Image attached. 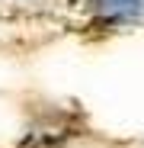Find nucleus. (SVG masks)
<instances>
[{"instance_id":"f257e3e1","label":"nucleus","mask_w":144,"mask_h":148,"mask_svg":"<svg viewBox=\"0 0 144 148\" xmlns=\"http://www.w3.org/2000/svg\"><path fill=\"white\" fill-rule=\"evenodd\" d=\"M93 7L106 19H144V0H93Z\"/></svg>"}]
</instances>
